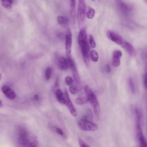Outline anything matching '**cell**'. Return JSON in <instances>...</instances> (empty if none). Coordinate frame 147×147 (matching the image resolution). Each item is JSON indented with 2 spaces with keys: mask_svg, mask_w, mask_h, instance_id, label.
Wrapping results in <instances>:
<instances>
[{
  "mask_svg": "<svg viewBox=\"0 0 147 147\" xmlns=\"http://www.w3.org/2000/svg\"><path fill=\"white\" fill-rule=\"evenodd\" d=\"M78 41L82 52L83 59L86 65H89V47L88 43L86 27L82 28L79 32Z\"/></svg>",
  "mask_w": 147,
  "mask_h": 147,
  "instance_id": "1",
  "label": "cell"
},
{
  "mask_svg": "<svg viewBox=\"0 0 147 147\" xmlns=\"http://www.w3.org/2000/svg\"><path fill=\"white\" fill-rule=\"evenodd\" d=\"M86 96L88 99L93 109L94 118L96 121L98 120L100 113V106L98 100L95 94L88 85L84 88Z\"/></svg>",
  "mask_w": 147,
  "mask_h": 147,
  "instance_id": "2",
  "label": "cell"
},
{
  "mask_svg": "<svg viewBox=\"0 0 147 147\" xmlns=\"http://www.w3.org/2000/svg\"><path fill=\"white\" fill-rule=\"evenodd\" d=\"M86 10L84 0H78L77 18L78 25L80 27L83 26L84 23Z\"/></svg>",
  "mask_w": 147,
  "mask_h": 147,
  "instance_id": "3",
  "label": "cell"
},
{
  "mask_svg": "<svg viewBox=\"0 0 147 147\" xmlns=\"http://www.w3.org/2000/svg\"><path fill=\"white\" fill-rule=\"evenodd\" d=\"M77 124L78 127L81 129L85 131H96L98 127L96 123L84 119L79 120Z\"/></svg>",
  "mask_w": 147,
  "mask_h": 147,
  "instance_id": "4",
  "label": "cell"
},
{
  "mask_svg": "<svg viewBox=\"0 0 147 147\" xmlns=\"http://www.w3.org/2000/svg\"><path fill=\"white\" fill-rule=\"evenodd\" d=\"M72 44V36L71 31L68 28L65 36V48L67 57H71V49Z\"/></svg>",
  "mask_w": 147,
  "mask_h": 147,
  "instance_id": "5",
  "label": "cell"
},
{
  "mask_svg": "<svg viewBox=\"0 0 147 147\" xmlns=\"http://www.w3.org/2000/svg\"><path fill=\"white\" fill-rule=\"evenodd\" d=\"M67 59L69 67L71 69L73 73L74 80L77 84H79L80 83V79L75 63L71 57H67Z\"/></svg>",
  "mask_w": 147,
  "mask_h": 147,
  "instance_id": "6",
  "label": "cell"
},
{
  "mask_svg": "<svg viewBox=\"0 0 147 147\" xmlns=\"http://www.w3.org/2000/svg\"><path fill=\"white\" fill-rule=\"evenodd\" d=\"M64 94L66 100L65 104L71 114L74 117L76 116L77 115V112L70 99L67 90L66 88L64 90Z\"/></svg>",
  "mask_w": 147,
  "mask_h": 147,
  "instance_id": "7",
  "label": "cell"
},
{
  "mask_svg": "<svg viewBox=\"0 0 147 147\" xmlns=\"http://www.w3.org/2000/svg\"><path fill=\"white\" fill-rule=\"evenodd\" d=\"M107 35L110 40L118 45H121L123 41L120 36L112 31H107Z\"/></svg>",
  "mask_w": 147,
  "mask_h": 147,
  "instance_id": "8",
  "label": "cell"
},
{
  "mask_svg": "<svg viewBox=\"0 0 147 147\" xmlns=\"http://www.w3.org/2000/svg\"><path fill=\"white\" fill-rule=\"evenodd\" d=\"M131 56L134 57L136 55L135 50L130 43L125 41H123L121 45Z\"/></svg>",
  "mask_w": 147,
  "mask_h": 147,
  "instance_id": "9",
  "label": "cell"
},
{
  "mask_svg": "<svg viewBox=\"0 0 147 147\" xmlns=\"http://www.w3.org/2000/svg\"><path fill=\"white\" fill-rule=\"evenodd\" d=\"M122 56V53L120 50L114 51L113 56L112 63L113 65L115 67L119 66L120 64V58Z\"/></svg>",
  "mask_w": 147,
  "mask_h": 147,
  "instance_id": "10",
  "label": "cell"
},
{
  "mask_svg": "<svg viewBox=\"0 0 147 147\" xmlns=\"http://www.w3.org/2000/svg\"><path fill=\"white\" fill-rule=\"evenodd\" d=\"M137 127V134L138 141L141 147H147V142L143 135L140 126Z\"/></svg>",
  "mask_w": 147,
  "mask_h": 147,
  "instance_id": "11",
  "label": "cell"
},
{
  "mask_svg": "<svg viewBox=\"0 0 147 147\" xmlns=\"http://www.w3.org/2000/svg\"><path fill=\"white\" fill-rule=\"evenodd\" d=\"M3 92L7 98L9 99L13 100L16 97V94L13 90L9 86H3L2 88Z\"/></svg>",
  "mask_w": 147,
  "mask_h": 147,
  "instance_id": "12",
  "label": "cell"
},
{
  "mask_svg": "<svg viewBox=\"0 0 147 147\" xmlns=\"http://www.w3.org/2000/svg\"><path fill=\"white\" fill-rule=\"evenodd\" d=\"M57 65L59 69L61 70L66 69L69 67L67 59L62 57H60L58 61Z\"/></svg>",
  "mask_w": 147,
  "mask_h": 147,
  "instance_id": "13",
  "label": "cell"
},
{
  "mask_svg": "<svg viewBox=\"0 0 147 147\" xmlns=\"http://www.w3.org/2000/svg\"><path fill=\"white\" fill-rule=\"evenodd\" d=\"M55 95L57 100L60 103L65 104L66 100L65 95L61 90L57 89L55 91Z\"/></svg>",
  "mask_w": 147,
  "mask_h": 147,
  "instance_id": "14",
  "label": "cell"
},
{
  "mask_svg": "<svg viewBox=\"0 0 147 147\" xmlns=\"http://www.w3.org/2000/svg\"><path fill=\"white\" fill-rule=\"evenodd\" d=\"M70 14L72 19H74L75 16L76 0H70Z\"/></svg>",
  "mask_w": 147,
  "mask_h": 147,
  "instance_id": "15",
  "label": "cell"
},
{
  "mask_svg": "<svg viewBox=\"0 0 147 147\" xmlns=\"http://www.w3.org/2000/svg\"><path fill=\"white\" fill-rule=\"evenodd\" d=\"M89 101L87 96H82L77 98L75 100L76 104L79 105H84Z\"/></svg>",
  "mask_w": 147,
  "mask_h": 147,
  "instance_id": "16",
  "label": "cell"
},
{
  "mask_svg": "<svg viewBox=\"0 0 147 147\" xmlns=\"http://www.w3.org/2000/svg\"><path fill=\"white\" fill-rule=\"evenodd\" d=\"M86 11V15L87 18L89 19H92L95 14V11L94 9L90 7H87Z\"/></svg>",
  "mask_w": 147,
  "mask_h": 147,
  "instance_id": "17",
  "label": "cell"
},
{
  "mask_svg": "<svg viewBox=\"0 0 147 147\" xmlns=\"http://www.w3.org/2000/svg\"><path fill=\"white\" fill-rule=\"evenodd\" d=\"M58 23L61 25H66L67 24L69 21V19L65 17L59 16L57 18Z\"/></svg>",
  "mask_w": 147,
  "mask_h": 147,
  "instance_id": "18",
  "label": "cell"
},
{
  "mask_svg": "<svg viewBox=\"0 0 147 147\" xmlns=\"http://www.w3.org/2000/svg\"><path fill=\"white\" fill-rule=\"evenodd\" d=\"M3 6L6 9H9L12 6L13 0H1Z\"/></svg>",
  "mask_w": 147,
  "mask_h": 147,
  "instance_id": "19",
  "label": "cell"
},
{
  "mask_svg": "<svg viewBox=\"0 0 147 147\" xmlns=\"http://www.w3.org/2000/svg\"><path fill=\"white\" fill-rule=\"evenodd\" d=\"M90 56L92 60L94 62L97 61L98 59V55L97 52L95 50H92L90 52Z\"/></svg>",
  "mask_w": 147,
  "mask_h": 147,
  "instance_id": "20",
  "label": "cell"
},
{
  "mask_svg": "<svg viewBox=\"0 0 147 147\" xmlns=\"http://www.w3.org/2000/svg\"><path fill=\"white\" fill-rule=\"evenodd\" d=\"M52 72V70L50 67L47 68L45 71V77L47 80H49L50 78Z\"/></svg>",
  "mask_w": 147,
  "mask_h": 147,
  "instance_id": "21",
  "label": "cell"
},
{
  "mask_svg": "<svg viewBox=\"0 0 147 147\" xmlns=\"http://www.w3.org/2000/svg\"><path fill=\"white\" fill-rule=\"evenodd\" d=\"M128 84L131 92L133 93H134L135 90V85L134 82L131 78H130L129 79Z\"/></svg>",
  "mask_w": 147,
  "mask_h": 147,
  "instance_id": "22",
  "label": "cell"
},
{
  "mask_svg": "<svg viewBox=\"0 0 147 147\" xmlns=\"http://www.w3.org/2000/svg\"><path fill=\"white\" fill-rule=\"evenodd\" d=\"M78 142L80 147H88L90 146L80 137L78 138Z\"/></svg>",
  "mask_w": 147,
  "mask_h": 147,
  "instance_id": "23",
  "label": "cell"
},
{
  "mask_svg": "<svg viewBox=\"0 0 147 147\" xmlns=\"http://www.w3.org/2000/svg\"><path fill=\"white\" fill-rule=\"evenodd\" d=\"M89 41L90 45L92 48H94L96 47V43L92 35L91 34H90L89 36Z\"/></svg>",
  "mask_w": 147,
  "mask_h": 147,
  "instance_id": "24",
  "label": "cell"
},
{
  "mask_svg": "<svg viewBox=\"0 0 147 147\" xmlns=\"http://www.w3.org/2000/svg\"><path fill=\"white\" fill-rule=\"evenodd\" d=\"M69 90L70 92L73 94H75L78 91V88L75 86H71L69 88Z\"/></svg>",
  "mask_w": 147,
  "mask_h": 147,
  "instance_id": "25",
  "label": "cell"
},
{
  "mask_svg": "<svg viewBox=\"0 0 147 147\" xmlns=\"http://www.w3.org/2000/svg\"><path fill=\"white\" fill-rule=\"evenodd\" d=\"M65 83L68 86L71 85L73 83V80L69 76H67L65 78Z\"/></svg>",
  "mask_w": 147,
  "mask_h": 147,
  "instance_id": "26",
  "label": "cell"
},
{
  "mask_svg": "<svg viewBox=\"0 0 147 147\" xmlns=\"http://www.w3.org/2000/svg\"><path fill=\"white\" fill-rule=\"evenodd\" d=\"M144 86L147 89V74H146L144 76Z\"/></svg>",
  "mask_w": 147,
  "mask_h": 147,
  "instance_id": "27",
  "label": "cell"
},
{
  "mask_svg": "<svg viewBox=\"0 0 147 147\" xmlns=\"http://www.w3.org/2000/svg\"><path fill=\"white\" fill-rule=\"evenodd\" d=\"M56 131L57 133L59 135L63 136L64 133L63 131L60 128H57L56 129Z\"/></svg>",
  "mask_w": 147,
  "mask_h": 147,
  "instance_id": "28",
  "label": "cell"
},
{
  "mask_svg": "<svg viewBox=\"0 0 147 147\" xmlns=\"http://www.w3.org/2000/svg\"><path fill=\"white\" fill-rule=\"evenodd\" d=\"M106 71L107 73H109L111 71V69L109 65L108 64H107L106 67Z\"/></svg>",
  "mask_w": 147,
  "mask_h": 147,
  "instance_id": "29",
  "label": "cell"
},
{
  "mask_svg": "<svg viewBox=\"0 0 147 147\" xmlns=\"http://www.w3.org/2000/svg\"><path fill=\"white\" fill-rule=\"evenodd\" d=\"M34 98L35 100H38L39 99L38 96L37 95H35L34 96Z\"/></svg>",
  "mask_w": 147,
  "mask_h": 147,
  "instance_id": "30",
  "label": "cell"
},
{
  "mask_svg": "<svg viewBox=\"0 0 147 147\" xmlns=\"http://www.w3.org/2000/svg\"><path fill=\"white\" fill-rule=\"evenodd\" d=\"M147 5V0H142Z\"/></svg>",
  "mask_w": 147,
  "mask_h": 147,
  "instance_id": "31",
  "label": "cell"
},
{
  "mask_svg": "<svg viewBox=\"0 0 147 147\" xmlns=\"http://www.w3.org/2000/svg\"><path fill=\"white\" fill-rule=\"evenodd\" d=\"M92 0L94 1H95V0Z\"/></svg>",
  "mask_w": 147,
  "mask_h": 147,
  "instance_id": "32",
  "label": "cell"
}]
</instances>
